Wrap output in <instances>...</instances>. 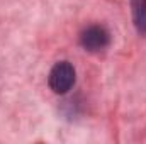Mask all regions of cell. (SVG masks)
<instances>
[{"mask_svg": "<svg viewBox=\"0 0 146 144\" xmlns=\"http://www.w3.org/2000/svg\"><path fill=\"white\" fill-rule=\"evenodd\" d=\"M133 22L139 34H146V0H131Z\"/></svg>", "mask_w": 146, "mask_h": 144, "instance_id": "3957f363", "label": "cell"}, {"mask_svg": "<svg viewBox=\"0 0 146 144\" xmlns=\"http://www.w3.org/2000/svg\"><path fill=\"white\" fill-rule=\"evenodd\" d=\"M75 80H76V71H75L72 63L70 61H58L49 71L48 85L54 93L65 95L73 88Z\"/></svg>", "mask_w": 146, "mask_h": 144, "instance_id": "6da1fadb", "label": "cell"}, {"mask_svg": "<svg viewBox=\"0 0 146 144\" xmlns=\"http://www.w3.org/2000/svg\"><path fill=\"white\" fill-rule=\"evenodd\" d=\"M110 42V34L104 26H88L80 32V46L85 51L90 53H99L106 49Z\"/></svg>", "mask_w": 146, "mask_h": 144, "instance_id": "7a4b0ae2", "label": "cell"}]
</instances>
